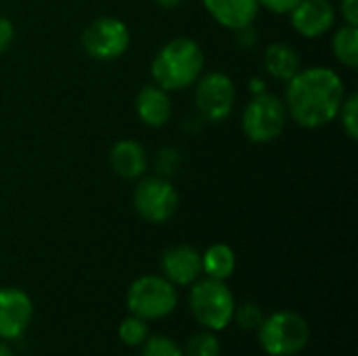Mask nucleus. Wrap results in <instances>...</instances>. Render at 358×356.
Returning <instances> with one entry per match:
<instances>
[{
  "label": "nucleus",
  "instance_id": "6ab92c4d",
  "mask_svg": "<svg viewBox=\"0 0 358 356\" xmlns=\"http://www.w3.org/2000/svg\"><path fill=\"white\" fill-rule=\"evenodd\" d=\"M117 336L124 344L128 346H143V342L149 338V325L141 317H128L120 323Z\"/></svg>",
  "mask_w": 358,
  "mask_h": 356
},
{
  "label": "nucleus",
  "instance_id": "39448f33",
  "mask_svg": "<svg viewBox=\"0 0 358 356\" xmlns=\"http://www.w3.org/2000/svg\"><path fill=\"white\" fill-rule=\"evenodd\" d=\"M178 302L176 287L159 275H143L128 287L126 304L134 317L145 321L166 319L174 313Z\"/></svg>",
  "mask_w": 358,
  "mask_h": 356
},
{
  "label": "nucleus",
  "instance_id": "b1692460",
  "mask_svg": "<svg viewBox=\"0 0 358 356\" xmlns=\"http://www.w3.org/2000/svg\"><path fill=\"white\" fill-rule=\"evenodd\" d=\"M262 319H264L262 317V308L258 304H254V302H245L239 308L235 306L233 321H237L243 329H258Z\"/></svg>",
  "mask_w": 358,
  "mask_h": 356
},
{
  "label": "nucleus",
  "instance_id": "f03ea898",
  "mask_svg": "<svg viewBox=\"0 0 358 356\" xmlns=\"http://www.w3.org/2000/svg\"><path fill=\"white\" fill-rule=\"evenodd\" d=\"M206 57L201 46L187 38L178 36L166 42L151 61V76L157 86L168 92H178L193 86L203 73Z\"/></svg>",
  "mask_w": 358,
  "mask_h": 356
},
{
  "label": "nucleus",
  "instance_id": "7ed1b4c3",
  "mask_svg": "<svg viewBox=\"0 0 358 356\" xmlns=\"http://www.w3.org/2000/svg\"><path fill=\"white\" fill-rule=\"evenodd\" d=\"M308 321L292 311H279L262 319L258 327V342L271 356H294L308 346Z\"/></svg>",
  "mask_w": 358,
  "mask_h": 356
},
{
  "label": "nucleus",
  "instance_id": "4468645a",
  "mask_svg": "<svg viewBox=\"0 0 358 356\" xmlns=\"http://www.w3.org/2000/svg\"><path fill=\"white\" fill-rule=\"evenodd\" d=\"M134 111L138 120L149 128H162L172 118V101L168 90L157 84H147L134 99Z\"/></svg>",
  "mask_w": 358,
  "mask_h": 356
},
{
  "label": "nucleus",
  "instance_id": "dca6fc26",
  "mask_svg": "<svg viewBox=\"0 0 358 356\" xmlns=\"http://www.w3.org/2000/svg\"><path fill=\"white\" fill-rule=\"evenodd\" d=\"M264 69L281 82H289L300 69V55L296 52L294 46L285 44V42H275L264 50Z\"/></svg>",
  "mask_w": 358,
  "mask_h": 356
},
{
  "label": "nucleus",
  "instance_id": "6e6552de",
  "mask_svg": "<svg viewBox=\"0 0 358 356\" xmlns=\"http://www.w3.org/2000/svg\"><path fill=\"white\" fill-rule=\"evenodd\" d=\"M130 46V29L117 17H96L82 31V48L96 61L120 59Z\"/></svg>",
  "mask_w": 358,
  "mask_h": 356
},
{
  "label": "nucleus",
  "instance_id": "f8f14e48",
  "mask_svg": "<svg viewBox=\"0 0 358 356\" xmlns=\"http://www.w3.org/2000/svg\"><path fill=\"white\" fill-rule=\"evenodd\" d=\"M162 271L172 285H193L203 273L201 254L191 245L168 248L162 256Z\"/></svg>",
  "mask_w": 358,
  "mask_h": 356
},
{
  "label": "nucleus",
  "instance_id": "c85d7f7f",
  "mask_svg": "<svg viewBox=\"0 0 358 356\" xmlns=\"http://www.w3.org/2000/svg\"><path fill=\"white\" fill-rule=\"evenodd\" d=\"M266 84L262 82V80H252V92L254 94H260V92H266V88H264Z\"/></svg>",
  "mask_w": 358,
  "mask_h": 356
},
{
  "label": "nucleus",
  "instance_id": "393cba45",
  "mask_svg": "<svg viewBox=\"0 0 358 356\" xmlns=\"http://www.w3.org/2000/svg\"><path fill=\"white\" fill-rule=\"evenodd\" d=\"M300 2L302 0H258L260 6H264L266 10L277 13V15H289V10Z\"/></svg>",
  "mask_w": 358,
  "mask_h": 356
},
{
  "label": "nucleus",
  "instance_id": "9d476101",
  "mask_svg": "<svg viewBox=\"0 0 358 356\" xmlns=\"http://www.w3.org/2000/svg\"><path fill=\"white\" fill-rule=\"evenodd\" d=\"M34 317V304L23 290L0 287V338L17 340L25 334Z\"/></svg>",
  "mask_w": 358,
  "mask_h": 356
},
{
  "label": "nucleus",
  "instance_id": "aec40b11",
  "mask_svg": "<svg viewBox=\"0 0 358 356\" xmlns=\"http://www.w3.org/2000/svg\"><path fill=\"white\" fill-rule=\"evenodd\" d=\"M185 356H220V342L210 329L197 332L193 338H189Z\"/></svg>",
  "mask_w": 358,
  "mask_h": 356
},
{
  "label": "nucleus",
  "instance_id": "9b49d317",
  "mask_svg": "<svg viewBox=\"0 0 358 356\" xmlns=\"http://www.w3.org/2000/svg\"><path fill=\"white\" fill-rule=\"evenodd\" d=\"M292 27L304 38H319L336 23V6L331 0H302L289 10Z\"/></svg>",
  "mask_w": 358,
  "mask_h": 356
},
{
  "label": "nucleus",
  "instance_id": "412c9836",
  "mask_svg": "<svg viewBox=\"0 0 358 356\" xmlns=\"http://www.w3.org/2000/svg\"><path fill=\"white\" fill-rule=\"evenodd\" d=\"M338 118L342 122V128L344 132L348 134L350 141H357L358 138V94H348L344 97V103L338 111Z\"/></svg>",
  "mask_w": 358,
  "mask_h": 356
},
{
  "label": "nucleus",
  "instance_id": "4be33fe9",
  "mask_svg": "<svg viewBox=\"0 0 358 356\" xmlns=\"http://www.w3.org/2000/svg\"><path fill=\"white\" fill-rule=\"evenodd\" d=\"M141 356H185V353L172 338L153 336L143 342V355Z\"/></svg>",
  "mask_w": 358,
  "mask_h": 356
},
{
  "label": "nucleus",
  "instance_id": "c756f323",
  "mask_svg": "<svg viewBox=\"0 0 358 356\" xmlns=\"http://www.w3.org/2000/svg\"><path fill=\"white\" fill-rule=\"evenodd\" d=\"M0 356H15V355H13V350H10L6 344H0Z\"/></svg>",
  "mask_w": 358,
  "mask_h": 356
},
{
  "label": "nucleus",
  "instance_id": "2eb2a0df",
  "mask_svg": "<svg viewBox=\"0 0 358 356\" xmlns=\"http://www.w3.org/2000/svg\"><path fill=\"white\" fill-rule=\"evenodd\" d=\"M109 166L120 178L136 180L147 172V151L138 141L122 138L109 151Z\"/></svg>",
  "mask_w": 358,
  "mask_h": 356
},
{
  "label": "nucleus",
  "instance_id": "a211bd4d",
  "mask_svg": "<svg viewBox=\"0 0 358 356\" xmlns=\"http://www.w3.org/2000/svg\"><path fill=\"white\" fill-rule=\"evenodd\" d=\"M331 48L336 59L348 67V69H357L358 67V25H348L344 23L331 40Z\"/></svg>",
  "mask_w": 358,
  "mask_h": 356
},
{
  "label": "nucleus",
  "instance_id": "20e7f679",
  "mask_svg": "<svg viewBox=\"0 0 358 356\" xmlns=\"http://www.w3.org/2000/svg\"><path fill=\"white\" fill-rule=\"evenodd\" d=\"M189 306L201 327L210 332H220L231 325L237 304H235L233 292L227 287L224 281L208 277L201 281L197 279L193 283Z\"/></svg>",
  "mask_w": 358,
  "mask_h": 356
},
{
  "label": "nucleus",
  "instance_id": "bb28decb",
  "mask_svg": "<svg viewBox=\"0 0 358 356\" xmlns=\"http://www.w3.org/2000/svg\"><path fill=\"white\" fill-rule=\"evenodd\" d=\"M342 17L348 25H358V0H340Z\"/></svg>",
  "mask_w": 358,
  "mask_h": 356
},
{
  "label": "nucleus",
  "instance_id": "f257e3e1",
  "mask_svg": "<svg viewBox=\"0 0 358 356\" xmlns=\"http://www.w3.org/2000/svg\"><path fill=\"white\" fill-rule=\"evenodd\" d=\"M346 86L342 76L329 67L300 69L285 88L287 115L302 128L315 130L338 118Z\"/></svg>",
  "mask_w": 358,
  "mask_h": 356
},
{
  "label": "nucleus",
  "instance_id": "423d86ee",
  "mask_svg": "<svg viewBox=\"0 0 358 356\" xmlns=\"http://www.w3.org/2000/svg\"><path fill=\"white\" fill-rule=\"evenodd\" d=\"M287 118L289 115H287L285 103L279 97L271 92H260V94H254V99L245 105L241 126H243L245 136L252 143L264 145L281 136V132L285 130Z\"/></svg>",
  "mask_w": 358,
  "mask_h": 356
},
{
  "label": "nucleus",
  "instance_id": "cd10ccee",
  "mask_svg": "<svg viewBox=\"0 0 358 356\" xmlns=\"http://www.w3.org/2000/svg\"><path fill=\"white\" fill-rule=\"evenodd\" d=\"M162 8H178L185 0H155Z\"/></svg>",
  "mask_w": 358,
  "mask_h": 356
},
{
  "label": "nucleus",
  "instance_id": "ddd939ff",
  "mask_svg": "<svg viewBox=\"0 0 358 356\" xmlns=\"http://www.w3.org/2000/svg\"><path fill=\"white\" fill-rule=\"evenodd\" d=\"M210 17L227 29H243L254 25L258 17V0H201Z\"/></svg>",
  "mask_w": 358,
  "mask_h": 356
},
{
  "label": "nucleus",
  "instance_id": "a878e982",
  "mask_svg": "<svg viewBox=\"0 0 358 356\" xmlns=\"http://www.w3.org/2000/svg\"><path fill=\"white\" fill-rule=\"evenodd\" d=\"M13 40H15V25L10 23V19L0 17V55L10 48Z\"/></svg>",
  "mask_w": 358,
  "mask_h": 356
},
{
  "label": "nucleus",
  "instance_id": "1a4fd4ad",
  "mask_svg": "<svg viewBox=\"0 0 358 356\" xmlns=\"http://www.w3.org/2000/svg\"><path fill=\"white\" fill-rule=\"evenodd\" d=\"M237 90L233 80L222 71H210L199 76L195 86V105L201 120L218 124L233 113Z\"/></svg>",
  "mask_w": 358,
  "mask_h": 356
},
{
  "label": "nucleus",
  "instance_id": "0eeeda50",
  "mask_svg": "<svg viewBox=\"0 0 358 356\" xmlns=\"http://www.w3.org/2000/svg\"><path fill=\"white\" fill-rule=\"evenodd\" d=\"M132 204L136 214L151 222L162 225L168 222L176 210H178V193L170 178H164L159 174L155 176H143L132 193Z\"/></svg>",
  "mask_w": 358,
  "mask_h": 356
},
{
  "label": "nucleus",
  "instance_id": "5701e85b",
  "mask_svg": "<svg viewBox=\"0 0 358 356\" xmlns=\"http://www.w3.org/2000/svg\"><path fill=\"white\" fill-rule=\"evenodd\" d=\"M180 162H182V157H180L178 149H174V147H164V149H159V153L155 155V170H157L159 176L170 178L172 174L178 172Z\"/></svg>",
  "mask_w": 358,
  "mask_h": 356
},
{
  "label": "nucleus",
  "instance_id": "f3484780",
  "mask_svg": "<svg viewBox=\"0 0 358 356\" xmlns=\"http://www.w3.org/2000/svg\"><path fill=\"white\" fill-rule=\"evenodd\" d=\"M235 252L227 243H214L201 254V271L210 279L227 281L235 273Z\"/></svg>",
  "mask_w": 358,
  "mask_h": 356
}]
</instances>
